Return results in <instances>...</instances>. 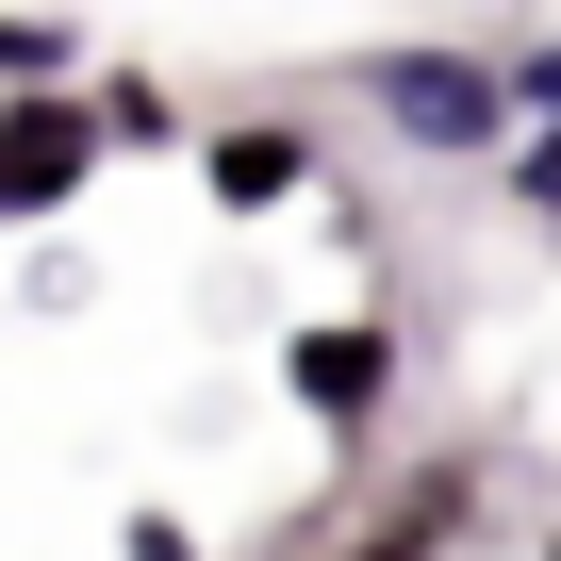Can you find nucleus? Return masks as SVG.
Returning a JSON list of instances; mask_svg holds the SVG:
<instances>
[{
    "instance_id": "1a4fd4ad",
    "label": "nucleus",
    "mask_w": 561,
    "mask_h": 561,
    "mask_svg": "<svg viewBox=\"0 0 561 561\" xmlns=\"http://www.w3.org/2000/svg\"><path fill=\"white\" fill-rule=\"evenodd\" d=\"M495 165H512V215H528V231H561V133H512Z\"/></svg>"
},
{
    "instance_id": "f8f14e48",
    "label": "nucleus",
    "mask_w": 561,
    "mask_h": 561,
    "mask_svg": "<svg viewBox=\"0 0 561 561\" xmlns=\"http://www.w3.org/2000/svg\"><path fill=\"white\" fill-rule=\"evenodd\" d=\"M545 561H561V528H545Z\"/></svg>"
},
{
    "instance_id": "7ed1b4c3",
    "label": "nucleus",
    "mask_w": 561,
    "mask_h": 561,
    "mask_svg": "<svg viewBox=\"0 0 561 561\" xmlns=\"http://www.w3.org/2000/svg\"><path fill=\"white\" fill-rule=\"evenodd\" d=\"M331 182V133L314 116H215L198 133V198L215 215H280V198H314Z\"/></svg>"
},
{
    "instance_id": "f03ea898",
    "label": "nucleus",
    "mask_w": 561,
    "mask_h": 561,
    "mask_svg": "<svg viewBox=\"0 0 561 561\" xmlns=\"http://www.w3.org/2000/svg\"><path fill=\"white\" fill-rule=\"evenodd\" d=\"M397 380H413L397 314H298V331H280V397H298L331 446H364V430L397 413Z\"/></svg>"
},
{
    "instance_id": "20e7f679",
    "label": "nucleus",
    "mask_w": 561,
    "mask_h": 561,
    "mask_svg": "<svg viewBox=\"0 0 561 561\" xmlns=\"http://www.w3.org/2000/svg\"><path fill=\"white\" fill-rule=\"evenodd\" d=\"M83 182H100V133H83V100H0V231H50Z\"/></svg>"
},
{
    "instance_id": "39448f33",
    "label": "nucleus",
    "mask_w": 561,
    "mask_h": 561,
    "mask_svg": "<svg viewBox=\"0 0 561 561\" xmlns=\"http://www.w3.org/2000/svg\"><path fill=\"white\" fill-rule=\"evenodd\" d=\"M364 528H380V545H413V561H446V545L479 528V462H462V446H430V462H397V479L364 495Z\"/></svg>"
},
{
    "instance_id": "6e6552de",
    "label": "nucleus",
    "mask_w": 561,
    "mask_h": 561,
    "mask_svg": "<svg viewBox=\"0 0 561 561\" xmlns=\"http://www.w3.org/2000/svg\"><path fill=\"white\" fill-rule=\"evenodd\" d=\"M495 100L512 133H561V34H495Z\"/></svg>"
},
{
    "instance_id": "9d476101",
    "label": "nucleus",
    "mask_w": 561,
    "mask_h": 561,
    "mask_svg": "<svg viewBox=\"0 0 561 561\" xmlns=\"http://www.w3.org/2000/svg\"><path fill=\"white\" fill-rule=\"evenodd\" d=\"M116 561H198V528H182V512H133V528H116Z\"/></svg>"
},
{
    "instance_id": "423d86ee",
    "label": "nucleus",
    "mask_w": 561,
    "mask_h": 561,
    "mask_svg": "<svg viewBox=\"0 0 561 561\" xmlns=\"http://www.w3.org/2000/svg\"><path fill=\"white\" fill-rule=\"evenodd\" d=\"M83 133H100V165H116V149H198V116H182L149 67H83Z\"/></svg>"
},
{
    "instance_id": "9b49d317",
    "label": "nucleus",
    "mask_w": 561,
    "mask_h": 561,
    "mask_svg": "<svg viewBox=\"0 0 561 561\" xmlns=\"http://www.w3.org/2000/svg\"><path fill=\"white\" fill-rule=\"evenodd\" d=\"M331 561H413V545H380V528H347V545H331Z\"/></svg>"
},
{
    "instance_id": "0eeeda50",
    "label": "nucleus",
    "mask_w": 561,
    "mask_h": 561,
    "mask_svg": "<svg viewBox=\"0 0 561 561\" xmlns=\"http://www.w3.org/2000/svg\"><path fill=\"white\" fill-rule=\"evenodd\" d=\"M0 100H83V18H0Z\"/></svg>"
},
{
    "instance_id": "f257e3e1",
    "label": "nucleus",
    "mask_w": 561,
    "mask_h": 561,
    "mask_svg": "<svg viewBox=\"0 0 561 561\" xmlns=\"http://www.w3.org/2000/svg\"><path fill=\"white\" fill-rule=\"evenodd\" d=\"M364 116H380V149H413V165H495L512 149V100H495V50H462V34H397V50H364V83H347Z\"/></svg>"
}]
</instances>
